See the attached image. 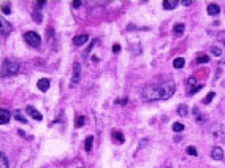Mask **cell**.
<instances>
[{
	"mask_svg": "<svg viewBox=\"0 0 225 168\" xmlns=\"http://www.w3.org/2000/svg\"><path fill=\"white\" fill-rule=\"evenodd\" d=\"M187 113H189V109H187L186 105H179L178 106V114L179 116H187Z\"/></svg>",
	"mask_w": 225,
	"mask_h": 168,
	"instance_id": "20",
	"label": "cell"
},
{
	"mask_svg": "<svg viewBox=\"0 0 225 168\" xmlns=\"http://www.w3.org/2000/svg\"><path fill=\"white\" fill-rule=\"evenodd\" d=\"M211 157H213L214 160H222V159H223V151H222V148L216 146V148L211 149Z\"/></svg>",
	"mask_w": 225,
	"mask_h": 168,
	"instance_id": "4",
	"label": "cell"
},
{
	"mask_svg": "<svg viewBox=\"0 0 225 168\" xmlns=\"http://www.w3.org/2000/svg\"><path fill=\"white\" fill-rule=\"evenodd\" d=\"M19 72V64L15 60H5L2 65V73L3 76H13Z\"/></svg>",
	"mask_w": 225,
	"mask_h": 168,
	"instance_id": "2",
	"label": "cell"
},
{
	"mask_svg": "<svg viewBox=\"0 0 225 168\" xmlns=\"http://www.w3.org/2000/svg\"><path fill=\"white\" fill-rule=\"evenodd\" d=\"M35 5H37V8H41L43 5H46V2H45V0H40V2H37Z\"/></svg>",
	"mask_w": 225,
	"mask_h": 168,
	"instance_id": "31",
	"label": "cell"
},
{
	"mask_svg": "<svg viewBox=\"0 0 225 168\" xmlns=\"http://www.w3.org/2000/svg\"><path fill=\"white\" fill-rule=\"evenodd\" d=\"M112 51H114V52H119V51H121V46H119V45H114V46H112Z\"/></svg>",
	"mask_w": 225,
	"mask_h": 168,
	"instance_id": "34",
	"label": "cell"
},
{
	"mask_svg": "<svg viewBox=\"0 0 225 168\" xmlns=\"http://www.w3.org/2000/svg\"><path fill=\"white\" fill-rule=\"evenodd\" d=\"M49 86H51V81H49V79H46V78L40 79V81L37 82V87H38L40 90H43V92H46V90L49 89Z\"/></svg>",
	"mask_w": 225,
	"mask_h": 168,
	"instance_id": "7",
	"label": "cell"
},
{
	"mask_svg": "<svg viewBox=\"0 0 225 168\" xmlns=\"http://www.w3.org/2000/svg\"><path fill=\"white\" fill-rule=\"evenodd\" d=\"M198 84H200V82H196L195 78H189V79H187V92H189V95H190V92H192V90H193L196 86H198Z\"/></svg>",
	"mask_w": 225,
	"mask_h": 168,
	"instance_id": "11",
	"label": "cell"
},
{
	"mask_svg": "<svg viewBox=\"0 0 225 168\" xmlns=\"http://www.w3.org/2000/svg\"><path fill=\"white\" fill-rule=\"evenodd\" d=\"M214 97H216V94H214V92H209V94H208V95L205 97V100H203V103H209L211 100L214 99Z\"/></svg>",
	"mask_w": 225,
	"mask_h": 168,
	"instance_id": "24",
	"label": "cell"
},
{
	"mask_svg": "<svg viewBox=\"0 0 225 168\" xmlns=\"http://www.w3.org/2000/svg\"><path fill=\"white\" fill-rule=\"evenodd\" d=\"M0 22H2V33H3V35H5V33H8V32H11V25L5 21V18L0 19Z\"/></svg>",
	"mask_w": 225,
	"mask_h": 168,
	"instance_id": "13",
	"label": "cell"
},
{
	"mask_svg": "<svg viewBox=\"0 0 225 168\" xmlns=\"http://www.w3.org/2000/svg\"><path fill=\"white\" fill-rule=\"evenodd\" d=\"M184 130V125H182L181 122H174L173 124V132H182Z\"/></svg>",
	"mask_w": 225,
	"mask_h": 168,
	"instance_id": "23",
	"label": "cell"
},
{
	"mask_svg": "<svg viewBox=\"0 0 225 168\" xmlns=\"http://www.w3.org/2000/svg\"><path fill=\"white\" fill-rule=\"evenodd\" d=\"M2 13H3V15H10V13H11V8H10V6H6V5H3V6H2Z\"/></svg>",
	"mask_w": 225,
	"mask_h": 168,
	"instance_id": "27",
	"label": "cell"
},
{
	"mask_svg": "<svg viewBox=\"0 0 225 168\" xmlns=\"http://www.w3.org/2000/svg\"><path fill=\"white\" fill-rule=\"evenodd\" d=\"M201 87H203V84H198V86H196V87L192 90V92H190V95H193V94H196V92H198V90H201Z\"/></svg>",
	"mask_w": 225,
	"mask_h": 168,
	"instance_id": "30",
	"label": "cell"
},
{
	"mask_svg": "<svg viewBox=\"0 0 225 168\" xmlns=\"http://www.w3.org/2000/svg\"><path fill=\"white\" fill-rule=\"evenodd\" d=\"M196 62H198V64H208V62H209V55H206V54H200L198 57H196Z\"/></svg>",
	"mask_w": 225,
	"mask_h": 168,
	"instance_id": "19",
	"label": "cell"
},
{
	"mask_svg": "<svg viewBox=\"0 0 225 168\" xmlns=\"http://www.w3.org/2000/svg\"><path fill=\"white\" fill-rule=\"evenodd\" d=\"M84 122H86V117H84V116H78V117H76V127H82V125H84Z\"/></svg>",
	"mask_w": 225,
	"mask_h": 168,
	"instance_id": "21",
	"label": "cell"
},
{
	"mask_svg": "<svg viewBox=\"0 0 225 168\" xmlns=\"http://www.w3.org/2000/svg\"><path fill=\"white\" fill-rule=\"evenodd\" d=\"M211 51H213V54H214V55H220V54H222L220 48H217V46H213V49H211Z\"/></svg>",
	"mask_w": 225,
	"mask_h": 168,
	"instance_id": "26",
	"label": "cell"
},
{
	"mask_svg": "<svg viewBox=\"0 0 225 168\" xmlns=\"http://www.w3.org/2000/svg\"><path fill=\"white\" fill-rule=\"evenodd\" d=\"M13 116L16 117V121H19V122H22V124H25V122H27V119L24 117V114L21 113L19 109H18V111H15V113H13Z\"/></svg>",
	"mask_w": 225,
	"mask_h": 168,
	"instance_id": "16",
	"label": "cell"
},
{
	"mask_svg": "<svg viewBox=\"0 0 225 168\" xmlns=\"http://www.w3.org/2000/svg\"><path fill=\"white\" fill-rule=\"evenodd\" d=\"M184 64H186V60L182 59V57H176L173 60V65H174V68H182L184 67Z\"/></svg>",
	"mask_w": 225,
	"mask_h": 168,
	"instance_id": "15",
	"label": "cell"
},
{
	"mask_svg": "<svg viewBox=\"0 0 225 168\" xmlns=\"http://www.w3.org/2000/svg\"><path fill=\"white\" fill-rule=\"evenodd\" d=\"M116 103H117V105H125V103H127V99H124V100H116Z\"/></svg>",
	"mask_w": 225,
	"mask_h": 168,
	"instance_id": "35",
	"label": "cell"
},
{
	"mask_svg": "<svg viewBox=\"0 0 225 168\" xmlns=\"http://www.w3.org/2000/svg\"><path fill=\"white\" fill-rule=\"evenodd\" d=\"M33 21H37V22H41V21H43V18H41L40 13H33Z\"/></svg>",
	"mask_w": 225,
	"mask_h": 168,
	"instance_id": "28",
	"label": "cell"
},
{
	"mask_svg": "<svg viewBox=\"0 0 225 168\" xmlns=\"http://www.w3.org/2000/svg\"><path fill=\"white\" fill-rule=\"evenodd\" d=\"M75 75H73V78H72V82H70V86H76L78 84V81H79V73H81V67H79V64H75Z\"/></svg>",
	"mask_w": 225,
	"mask_h": 168,
	"instance_id": "5",
	"label": "cell"
},
{
	"mask_svg": "<svg viewBox=\"0 0 225 168\" xmlns=\"http://www.w3.org/2000/svg\"><path fill=\"white\" fill-rule=\"evenodd\" d=\"M27 113H29V114L35 119V121H41V119H43V116H41L33 106H27Z\"/></svg>",
	"mask_w": 225,
	"mask_h": 168,
	"instance_id": "10",
	"label": "cell"
},
{
	"mask_svg": "<svg viewBox=\"0 0 225 168\" xmlns=\"http://www.w3.org/2000/svg\"><path fill=\"white\" fill-rule=\"evenodd\" d=\"M162 5H163L165 10H173L174 6L178 5V2H176V0H163V2H162Z\"/></svg>",
	"mask_w": 225,
	"mask_h": 168,
	"instance_id": "12",
	"label": "cell"
},
{
	"mask_svg": "<svg viewBox=\"0 0 225 168\" xmlns=\"http://www.w3.org/2000/svg\"><path fill=\"white\" fill-rule=\"evenodd\" d=\"M184 29H186L184 24H176V25L173 27V32L176 33V35H182V33H184Z\"/></svg>",
	"mask_w": 225,
	"mask_h": 168,
	"instance_id": "17",
	"label": "cell"
},
{
	"mask_svg": "<svg viewBox=\"0 0 225 168\" xmlns=\"http://www.w3.org/2000/svg\"><path fill=\"white\" fill-rule=\"evenodd\" d=\"M196 122L203 124V122H205V117H203V116H196Z\"/></svg>",
	"mask_w": 225,
	"mask_h": 168,
	"instance_id": "33",
	"label": "cell"
},
{
	"mask_svg": "<svg viewBox=\"0 0 225 168\" xmlns=\"http://www.w3.org/2000/svg\"><path fill=\"white\" fill-rule=\"evenodd\" d=\"M182 5L187 6V5H192V2H190V0H184V2H182Z\"/></svg>",
	"mask_w": 225,
	"mask_h": 168,
	"instance_id": "36",
	"label": "cell"
},
{
	"mask_svg": "<svg viewBox=\"0 0 225 168\" xmlns=\"http://www.w3.org/2000/svg\"><path fill=\"white\" fill-rule=\"evenodd\" d=\"M10 111L8 109H5V108H0V124H6V122H10Z\"/></svg>",
	"mask_w": 225,
	"mask_h": 168,
	"instance_id": "6",
	"label": "cell"
},
{
	"mask_svg": "<svg viewBox=\"0 0 225 168\" xmlns=\"http://www.w3.org/2000/svg\"><path fill=\"white\" fill-rule=\"evenodd\" d=\"M92 141H94V136H87L86 141H84V149L90 151V148H92Z\"/></svg>",
	"mask_w": 225,
	"mask_h": 168,
	"instance_id": "18",
	"label": "cell"
},
{
	"mask_svg": "<svg viewBox=\"0 0 225 168\" xmlns=\"http://www.w3.org/2000/svg\"><path fill=\"white\" fill-rule=\"evenodd\" d=\"M187 154H190V156H196V154H198V152H196V149L193 148V146H189V148H187Z\"/></svg>",
	"mask_w": 225,
	"mask_h": 168,
	"instance_id": "25",
	"label": "cell"
},
{
	"mask_svg": "<svg viewBox=\"0 0 225 168\" xmlns=\"http://www.w3.org/2000/svg\"><path fill=\"white\" fill-rule=\"evenodd\" d=\"M176 90V84L168 81L163 84H154V86H147L143 90V99L146 102H154V100H166L174 94Z\"/></svg>",
	"mask_w": 225,
	"mask_h": 168,
	"instance_id": "1",
	"label": "cell"
},
{
	"mask_svg": "<svg viewBox=\"0 0 225 168\" xmlns=\"http://www.w3.org/2000/svg\"><path fill=\"white\" fill-rule=\"evenodd\" d=\"M0 168H8V162H6L5 154H2V156H0Z\"/></svg>",
	"mask_w": 225,
	"mask_h": 168,
	"instance_id": "22",
	"label": "cell"
},
{
	"mask_svg": "<svg viewBox=\"0 0 225 168\" xmlns=\"http://www.w3.org/2000/svg\"><path fill=\"white\" fill-rule=\"evenodd\" d=\"M87 41H89V37H87V35H78V37L73 38V45L81 46V45H84V43H87Z\"/></svg>",
	"mask_w": 225,
	"mask_h": 168,
	"instance_id": "9",
	"label": "cell"
},
{
	"mask_svg": "<svg viewBox=\"0 0 225 168\" xmlns=\"http://www.w3.org/2000/svg\"><path fill=\"white\" fill-rule=\"evenodd\" d=\"M95 43H98V40H94V41H92V43H90V45H89V48H87V51H86V52H89L90 49H92V48H94V45H95Z\"/></svg>",
	"mask_w": 225,
	"mask_h": 168,
	"instance_id": "32",
	"label": "cell"
},
{
	"mask_svg": "<svg viewBox=\"0 0 225 168\" xmlns=\"http://www.w3.org/2000/svg\"><path fill=\"white\" fill-rule=\"evenodd\" d=\"M112 138H114L117 143H124V135H122V132H119V130L112 132Z\"/></svg>",
	"mask_w": 225,
	"mask_h": 168,
	"instance_id": "14",
	"label": "cell"
},
{
	"mask_svg": "<svg viewBox=\"0 0 225 168\" xmlns=\"http://www.w3.org/2000/svg\"><path fill=\"white\" fill-rule=\"evenodd\" d=\"M219 13H220V8H219V5H217V3H209L208 5V15L217 16Z\"/></svg>",
	"mask_w": 225,
	"mask_h": 168,
	"instance_id": "8",
	"label": "cell"
},
{
	"mask_svg": "<svg viewBox=\"0 0 225 168\" xmlns=\"http://www.w3.org/2000/svg\"><path fill=\"white\" fill-rule=\"evenodd\" d=\"M24 40H25L30 46H35V48H38L40 43H41L40 35L35 33V32H25V33H24Z\"/></svg>",
	"mask_w": 225,
	"mask_h": 168,
	"instance_id": "3",
	"label": "cell"
},
{
	"mask_svg": "<svg viewBox=\"0 0 225 168\" xmlns=\"http://www.w3.org/2000/svg\"><path fill=\"white\" fill-rule=\"evenodd\" d=\"M81 5H82V2H79V0H75V2H72V6H73V8H79Z\"/></svg>",
	"mask_w": 225,
	"mask_h": 168,
	"instance_id": "29",
	"label": "cell"
}]
</instances>
